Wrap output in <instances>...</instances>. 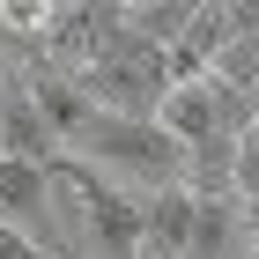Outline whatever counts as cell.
Returning a JSON list of instances; mask_svg holds the SVG:
<instances>
[{"mask_svg": "<svg viewBox=\"0 0 259 259\" xmlns=\"http://www.w3.org/2000/svg\"><path fill=\"white\" fill-rule=\"evenodd\" d=\"M74 163H89L97 178L126 185V193H163V185H185V148L163 134L156 119H89V134L67 148Z\"/></svg>", "mask_w": 259, "mask_h": 259, "instance_id": "cell-1", "label": "cell"}, {"mask_svg": "<svg viewBox=\"0 0 259 259\" xmlns=\"http://www.w3.org/2000/svg\"><path fill=\"white\" fill-rule=\"evenodd\" d=\"M126 45V0H52L45 15V67L81 74Z\"/></svg>", "mask_w": 259, "mask_h": 259, "instance_id": "cell-2", "label": "cell"}, {"mask_svg": "<svg viewBox=\"0 0 259 259\" xmlns=\"http://www.w3.org/2000/svg\"><path fill=\"white\" fill-rule=\"evenodd\" d=\"M0 222L60 259V230L67 222H60V185H52V170H37V163H0Z\"/></svg>", "mask_w": 259, "mask_h": 259, "instance_id": "cell-3", "label": "cell"}, {"mask_svg": "<svg viewBox=\"0 0 259 259\" xmlns=\"http://www.w3.org/2000/svg\"><path fill=\"white\" fill-rule=\"evenodd\" d=\"M60 156H67V148H60V134L45 126L30 81L8 67V74H0V163H37V170H52Z\"/></svg>", "mask_w": 259, "mask_h": 259, "instance_id": "cell-4", "label": "cell"}, {"mask_svg": "<svg viewBox=\"0 0 259 259\" xmlns=\"http://www.w3.org/2000/svg\"><path fill=\"white\" fill-rule=\"evenodd\" d=\"M193 215H200V193H185V185L141 193V244H148V259H185Z\"/></svg>", "mask_w": 259, "mask_h": 259, "instance_id": "cell-5", "label": "cell"}, {"mask_svg": "<svg viewBox=\"0 0 259 259\" xmlns=\"http://www.w3.org/2000/svg\"><path fill=\"white\" fill-rule=\"evenodd\" d=\"M22 81H30V97H37V111H45V126L60 134V148H74L81 134H89V97H81V81L74 74H60V67H22Z\"/></svg>", "mask_w": 259, "mask_h": 259, "instance_id": "cell-6", "label": "cell"}, {"mask_svg": "<svg viewBox=\"0 0 259 259\" xmlns=\"http://www.w3.org/2000/svg\"><path fill=\"white\" fill-rule=\"evenodd\" d=\"M185 259H252V237H244V215H237V200H200Z\"/></svg>", "mask_w": 259, "mask_h": 259, "instance_id": "cell-7", "label": "cell"}, {"mask_svg": "<svg viewBox=\"0 0 259 259\" xmlns=\"http://www.w3.org/2000/svg\"><path fill=\"white\" fill-rule=\"evenodd\" d=\"M193 8H200V0H134V8H126V37H134V45H156V52H170V45L185 37Z\"/></svg>", "mask_w": 259, "mask_h": 259, "instance_id": "cell-8", "label": "cell"}, {"mask_svg": "<svg viewBox=\"0 0 259 259\" xmlns=\"http://www.w3.org/2000/svg\"><path fill=\"white\" fill-rule=\"evenodd\" d=\"M185 52H193L200 67H215L222 52H230V45H237V15H230V0H200L193 8V22H185Z\"/></svg>", "mask_w": 259, "mask_h": 259, "instance_id": "cell-9", "label": "cell"}, {"mask_svg": "<svg viewBox=\"0 0 259 259\" xmlns=\"http://www.w3.org/2000/svg\"><path fill=\"white\" fill-rule=\"evenodd\" d=\"M230 200H237V207L259 200V126H244L237 148H230Z\"/></svg>", "mask_w": 259, "mask_h": 259, "instance_id": "cell-10", "label": "cell"}, {"mask_svg": "<svg viewBox=\"0 0 259 259\" xmlns=\"http://www.w3.org/2000/svg\"><path fill=\"white\" fill-rule=\"evenodd\" d=\"M0 74H8V67H0Z\"/></svg>", "mask_w": 259, "mask_h": 259, "instance_id": "cell-11", "label": "cell"}]
</instances>
